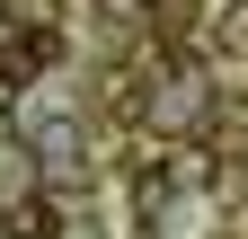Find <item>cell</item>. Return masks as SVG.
Masks as SVG:
<instances>
[{
	"mask_svg": "<svg viewBox=\"0 0 248 239\" xmlns=\"http://www.w3.org/2000/svg\"><path fill=\"white\" fill-rule=\"evenodd\" d=\"M27 186H36V168H27V151H18V142H0V195H27Z\"/></svg>",
	"mask_w": 248,
	"mask_h": 239,
	"instance_id": "obj_1",
	"label": "cell"
}]
</instances>
